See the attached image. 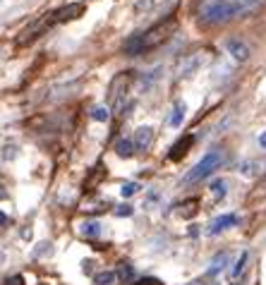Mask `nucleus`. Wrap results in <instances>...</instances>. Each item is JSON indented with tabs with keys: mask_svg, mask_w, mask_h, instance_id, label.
<instances>
[{
	"mask_svg": "<svg viewBox=\"0 0 266 285\" xmlns=\"http://www.w3.org/2000/svg\"><path fill=\"white\" fill-rule=\"evenodd\" d=\"M235 17H242L238 0H202L197 7V20L204 27H218L228 24Z\"/></svg>",
	"mask_w": 266,
	"mask_h": 285,
	"instance_id": "nucleus-1",
	"label": "nucleus"
},
{
	"mask_svg": "<svg viewBox=\"0 0 266 285\" xmlns=\"http://www.w3.org/2000/svg\"><path fill=\"white\" fill-rule=\"evenodd\" d=\"M223 161H225V156H223V151H221V149H211V151L204 153L202 161H199V163H197L192 170H187V173H185L182 182H185V185H194V182H202L204 177H209L214 170H218Z\"/></svg>",
	"mask_w": 266,
	"mask_h": 285,
	"instance_id": "nucleus-2",
	"label": "nucleus"
},
{
	"mask_svg": "<svg viewBox=\"0 0 266 285\" xmlns=\"http://www.w3.org/2000/svg\"><path fill=\"white\" fill-rule=\"evenodd\" d=\"M178 29V20L170 14V17H166V20L156 22L151 29H147L144 34H141V41H144V53L147 50H154L156 46H161V43H166L170 39V36L175 34Z\"/></svg>",
	"mask_w": 266,
	"mask_h": 285,
	"instance_id": "nucleus-3",
	"label": "nucleus"
},
{
	"mask_svg": "<svg viewBox=\"0 0 266 285\" xmlns=\"http://www.w3.org/2000/svg\"><path fill=\"white\" fill-rule=\"evenodd\" d=\"M132 82H134V72H120V75L111 82V86H108V98L113 101V108H115V111H122L127 89H130Z\"/></svg>",
	"mask_w": 266,
	"mask_h": 285,
	"instance_id": "nucleus-4",
	"label": "nucleus"
},
{
	"mask_svg": "<svg viewBox=\"0 0 266 285\" xmlns=\"http://www.w3.org/2000/svg\"><path fill=\"white\" fill-rule=\"evenodd\" d=\"M82 12H84V3H70L65 7H58V10L50 12V24H63V22L77 20Z\"/></svg>",
	"mask_w": 266,
	"mask_h": 285,
	"instance_id": "nucleus-5",
	"label": "nucleus"
},
{
	"mask_svg": "<svg viewBox=\"0 0 266 285\" xmlns=\"http://www.w3.org/2000/svg\"><path fill=\"white\" fill-rule=\"evenodd\" d=\"M202 60H204V56H202V50H197V53H189V56H185L180 60V65H178V79H187V77H192L199 67H202Z\"/></svg>",
	"mask_w": 266,
	"mask_h": 285,
	"instance_id": "nucleus-6",
	"label": "nucleus"
},
{
	"mask_svg": "<svg viewBox=\"0 0 266 285\" xmlns=\"http://www.w3.org/2000/svg\"><path fill=\"white\" fill-rule=\"evenodd\" d=\"M134 146H137V151H149V149L154 146V130L149 125L137 127V132H134Z\"/></svg>",
	"mask_w": 266,
	"mask_h": 285,
	"instance_id": "nucleus-7",
	"label": "nucleus"
},
{
	"mask_svg": "<svg viewBox=\"0 0 266 285\" xmlns=\"http://www.w3.org/2000/svg\"><path fill=\"white\" fill-rule=\"evenodd\" d=\"M105 173H108V168L103 166V163H96V166L89 170V177L84 180V192H94V189L101 185V180L105 177Z\"/></svg>",
	"mask_w": 266,
	"mask_h": 285,
	"instance_id": "nucleus-8",
	"label": "nucleus"
},
{
	"mask_svg": "<svg viewBox=\"0 0 266 285\" xmlns=\"http://www.w3.org/2000/svg\"><path fill=\"white\" fill-rule=\"evenodd\" d=\"M228 53H230L238 63H247L250 60V46L245 41H240V39H230L228 41Z\"/></svg>",
	"mask_w": 266,
	"mask_h": 285,
	"instance_id": "nucleus-9",
	"label": "nucleus"
},
{
	"mask_svg": "<svg viewBox=\"0 0 266 285\" xmlns=\"http://www.w3.org/2000/svg\"><path fill=\"white\" fill-rule=\"evenodd\" d=\"M238 223V216L235 213H225V216H218V218H214L209 225V235H218V233H223L225 228H230V225H235Z\"/></svg>",
	"mask_w": 266,
	"mask_h": 285,
	"instance_id": "nucleus-10",
	"label": "nucleus"
},
{
	"mask_svg": "<svg viewBox=\"0 0 266 285\" xmlns=\"http://www.w3.org/2000/svg\"><path fill=\"white\" fill-rule=\"evenodd\" d=\"M192 144H194V137H192V134H185L180 141H175V144H173V149H170V153H168V158L170 161H180L182 156L192 149Z\"/></svg>",
	"mask_w": 266,
	"mask_h": 285,
	"instance_id": "nucleus-11",
	"label": "nucleus"
},
{
	"mask_svg": "<svg viewBox=\"0 0 266 285\" xmlns=\"http://www.w3.org/2000/svg\"><path fill=\"white\" fill-rule=\"evenodd\" d=\"M264 168H266V161L252 158V161H242L238 170L242 175H247V177H254V175H264Z\"/></svg>",
	"mask_w": 266,
	"mask_h": 285,
	"instance_id": "nucleus-12",
	"label": "nucleus"
},
{
	"mask_svg": "<svg viewBox=\"0 0 266 285\" xmlns=\"http://www.w3.org/2000/svg\"><path fill=\"white\" fill-rule=\"evenodd\" d=\"M122 53H125V56H130V58L141 56V53H144V41H141V34H132V36H130V39L122 43Z\"/></svg>",
	"mask_w": 266,
	"mask_h": 285,
	"instance_id": "nucleus-13",
	"label": "nucleus"
},
{
	"mask_svg": "<svg viewBox=\"0 0 266 285\" xmlns=\"http://www.w3.org/2000/svg\"><path fill=\"white\" fill-rule=\"evenodd\" d=\"M228 261H230V254H228V252L218 254V257L211 261V266H209V271H206V276H216L218 271H223L225 266H228Z\"/></svg>",
	"mask_w": 266,
	"mask_h": 285,
	"instance_id": "nucleus-14",
	"label": "nucleus"
},
{
	"mask_svg": "<svg viewBox=\"0 0 266 285\" xmlns=\"http://www.w3.org/2000/svg\"><path fill=\"white\" fill-rule=\"evenodd\" d=\"M134 149H137V146H134V139H120L118 144H115V153H118L120 158H130L134 153Z\"/></svg>",
	"mask_w": 266,
	"mask_h": 285,
	"instance_id": "nucleus-15",
	"label": "nucleus"
},
{
	"mask_svg": "<svg viewBox=\"0 0 266 285\" xmlns=\"http://www.w3.org/2000/svg\"><path fill=\"white\" fill-rule=\"evenodd\" d=\"M185 113H187L185 103H182V101H178V103H175V108H173V115L168 118L170 127H180V125H182V120H185Z\"/></svg>",
	"mask_w": 266,
	"mask_h": 285,
	"instance_id": "nucleus-16",
	"label": "nucleus"
},
{
	"mask_svg": "<svg viewBox=\"0 0 266 285\" xmlns=\"http://www.w3.org/2000/svg\"><path fill=\"white\" fill-rule=\"evenodd\" d=\"M79 230H82V235H84V237H98V235H101V223H96V221H84Z\"/></svg>",
	"mask_w": 266,
	"mask_h": 285,
	"instance_id": "nucleus-17",
	"label": "nucleus"
},
{
	"mask_svg": "<svg viewBox=\"0 0 266 285\" xmlns=\"http://www.w3.org/2000/svg\"><path fill=\"white\" fill-rule=\"evenodd\" d=\"M163 67H154V70H149L144 72V77H141V89H149L154 82H158V77H161Z\"/></svg>",
	"mask_w": 266,
	"mask_h": 285,
	"instance_id": "nucleus-18",
	"label": "nucleus"
},
{
	"mask_svg": "<svg viewBox=\"0 0 266 285\" xmlns=\"http://www.w3.org/2000/svg\"><path fill=\"white\" fill-rule=\"evenodd\" d=\"M94 280H96V285H115L118 283V273L115 271H103V273H98Z\"/></svg>",
	"mask_w": 266,
	"mask_h": 285,
	"instance_id": "nucleus-19",
	"label": "nucleus"
},
{
	"mask_svg": "<svg viewBox=\"0 0 266 285\" xmlns=\"http://www.w3.org/2000/svg\"><path fill=\"white\" fill-rule=\"evenodd\" d=\"M91 118L96 120V122H105V120L111 118V108H108V105H96V108L91 111Z\"/></svg>",
	"mask_w": 266,
	"mask_h": 285,
	"instance_id": "nucleus-20",
	"label": "nucleus"
},
{
	"mask_svg": "<svg viewBox=\"0 0 266 285\" xmlns=\"http://www.w3.org/2000/svg\"><path fill=\"white\" fill-rule=\"evenodd\" d=\"M211 192H214V197L223 199V197L228 194V185H225V180H216V182H214V185H211Z\"/></svg>",
	"mask_w": 266,
	"mask_h": 285,
	"instance_id": "nucleus-21",
	"label": "nucleus"
},
{
	"mask_svg": "<svg viewBox=\"0 0 266 285\" xmlns=\"http://www.w3.org/2000/svg\"><path fill=\"white\" fill-rule=\"evenodd\" d=\"M197 206H199V199H197V197H192V199H187V202H182V216H194Z\"/></svg>",
	"mask_w": 266,
	"mask_h": 285,
	"instance_id": "nucleus-22",
	"label": "nucleus"
},
{
	"mask_svg": "<svg viewBox=\"0 0 266 285\" xmlns=\"http://www.w3.org/2000/svg\"><path fill=\"white\" fill-rule=\"evenodd\" d=\"M137 189H139V187H137V182H125V185L120 187V194H122V197H132Z\"/></svg>",
	"mask_w": 266,
	"mask_h": 285,
	"instance_id": "nucleus-23",
	"label": "nucleus"
},
{
	"mask_svg": "<svg viewBox=\"0 0 266 285\" xmlns=\"http://www.w3.org/2000/svg\"><path fill=\"white\" fill-rule=\"evenodd\" d=\"M120 278H122V280H134V271H132V266L120 264Z\"/></svg>",
	"mask_w": 266,
	"mask_h": 285,
	"instance_id": "nucleus-24",
	"label": "nucleus"
},
{
	"mask_svg": "<svg viewBox=\"0 0 266 285\" xmlns=\"http://www.w3.org/2000/svg\"><path fill=\"white\" fill-rule=\"evenodd\" d=\"M245 261H247V252H242L238 259V264H235V269H233V276H240V271L245 269Z\"/></svg>",
	"mask_w": 266,
	"mask_h": 285,
	"instance_id": "nucleus-25",
	"label": "nucleus"
},
{
	"mask_svg": "<svg viewBox=\"0 0 266 285\" xmlns=\"http://www.w3.org/2000/svg\"><path fill=\"white\" fill-rule=\"evenodd\" d=\"M134 209L130 206V204H120L118 209H115V216H132Z\"/></svg>",
	"mask_w": 266,
	"mask_h": 285,
	"instance_id": "nucleus-26",
	"label": "nucleus"
},
{
	"mask_svg": "<svg viewBox=\"0 0 266 285\" xmlns=\"http://www.w3.org/2000/svg\"><path fill=\"white\" fill-rule=\"evenodd\" d=\"M139 285H163V283L158 278H141Z\"/></svg>",
	"mask_w": 266,
	"mask_h": 285,
	"instance_id": "nucleus-27",
	"label": "nucleus"
},
{
	"mask_svg": "<svg viewBox=\"0 0 266 285\" xmlns=\"http://www.w3.org/2000/svg\"><path fill=\"white\" fill-rule=\"evenodd\" d=\"M7 285H22V276H14L12 280H7Z\"/></svg>",
	"mask_w": 266,
	"mask_h": 285,
	"instance_id": "nucleus-28",
	"label": "nucleus"
},
{
	"mask_svg": "<svg viewBox=\"0 0 266 285\" xmlns=\"http://www.w3.org/2000/svg\"><path fill=\"white\" fill-rule=\"evenodd\" d=\"M259 144L264 146V149H266V134H261V137H259Z\"/></svg>",
	"mask_w": 266,
	"mask_h": 285,
	"instance_id": "nucleus-29",
	"label": "nucleus"
},
{
	"mask_svg": "<svg viewBox=\"0 0 266 285\" xmlns=\"http://www.w3.org/2000/svg\"><path fill=\"white\" fill-rule=\"evenodd\" d=\"M41 285H46V283H41Z\"/></svg>",
	"mask_w": 266,
	"mask_h": 285,
	"instance_id": "nucleus-30",
	"label": "nucleus"
}]
</instances>
